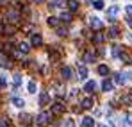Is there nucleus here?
<instances>
[{
    "label": "nucleus",
    "mask_w": 132,
    "mask_h": 127,
    "mask_svg": "<svg viewBox=\"0 0 132 127\" xmlns=\"http://www.w3.org/2000/svg\"><path fill=\"white\" fill-rule=\"evenodd\" d=\"M20 122H22L23 125H29V124L32 122V116L27 115V113H22V115H20Z\"/></svg>",
    "instance_id": "8"
},
{
    "label": "nucleus",
    "mask_w": 132,
    "mask_h": 127,
    "mask_svg": "<svg viewBox=\"0 0 132 127\" xmlns=\"http://www.w3.org/2000/svg\"><path fill=\"white\" fill-rule=\"evenodd\" d=\"M88 77V68L84 64H79V79H86Z\"/></svg>",
    "instance_id": "10"
},
{
    "label": "nucleus",
    "mask_w": 132,
    "mask_h": 127,
    "mask_svg": "<svg viewBox=\"0 0 132 127\" xmlns=\"http://www.w3.org/2000/svg\"><path fill=\"white\" fill-rule=\"evenodd\" d=\"M114 83L116 84H125V75L123 73H116L114 75Z\"/></svg>",
    "instance_id": "15"
},
{
    "label": "nucleus",
    "mask_w": 132,
    "mask_h": 127,
    "mask_svg": "<svg viewBox=\"0 0 132 127\" xmlns=\"http://www.w3.org/2000/svg\"><path fill=\"white\" fill-rule=\"evenodd\" d=\"M18 18H20V14H18V13H13V11H11V13H7V20L11 21V23H14Z\"/></svg>",
    "instance_id": "16"
},
{
    "label": "nucleus",
    "mask_w": 132,
    "mask_h": 127,
    "mask_svg": "<svg viewBox=\"0 0 132 127\" xmlns=\"http://www.w3.org/2000/svg\"><path fill=\"white\" fill-rule=\"evenodd\" d=\"M61 75H63V79H64V81H70V79L73 77V70H71L70 66H64V68L61 70Z\"/></svg>",
    "instance_id": "3"
},
{
    "label": "nucleus",
    "mask_w": 132,
    "mask_h": 127,
    "mask_svg": "<svg viewBox=\"0 0 132 127\" xmlns=\"http://www.w3.org/2000/svg\"><path fill=\"white\" fill-rule=\"evenodd\" d=\"M13 104H14V107H20V109H22V107L25 106L23 99H18V97H16V99H13Z\"/></svg>",
    "instance_id": "25"
},
{
    "label": "nucleus",
    "mask_w": 132,
    "mask_h": 127,
    "mask_svg": "<svg viewBox=\"0 0 132 127\" xmlns=\"http://www.w3.org/2000/svg\"><path fill=\"white\" fill-rule=\"evenodd\" d=\"M84 61H86V63H93V61H95V54H93V52H86V54H84Z\"/></svg>",
    "instance_id": "24"
},
{
    "label": "nucleus",
    "mask_w": 132,
    "mask_h": 127,
    "mask_svg": "<svg viewBox=\"0 0 132 127\" xmlns=\"http://www.w3.org/2000/svg\"><path fill=\"white\" fill-rule=\"evenodd\" d=\"M4 32L5 34H13L14 32V25H4Z\"/></svg>",
    "instance_id": "31"
},
{
    "label": "nucleus",
    "mask_w": 132,
    "mask_h": 127,
    "mask_svg": "<svg viewBox=\"0 0 132 127\" xmlns=\"http://www.w3.org/2000/svg\"><path fill=\"white\" fill-rule=\"evenodd\" d=\"M18 48H20V50H22L23 54H27V52H29V50H30V45H29V43H20V45H18Z\"/></svg>",
    "instance_id": "23"
},
{
    "label": "nucleus",
    "mask_w": 132,
    "mask_h": 127,
    "mask_svg": "<svg viewBox=\"0 0 132 127\" xmlns=\"http://www.w3.org/2000/svg\"><path fill=\"white\" fill-rule=\"evenodd\" d=\"M127 124H129V125H132V113H129V115H127Z\"/></svg>",
    "instance_id": "35"
},
{
    "label": "nucleus",
    "mask_w": 132,
    "mask_h": 127,
    "mask_svg": "<svg viewBox=\"0 0 132 127\" xmlns=\"http://www.w3.org/2000/svg\"><path fill=\"white\" fill-rule=\"evenodd\" d=\"M59 20H61V18L50 16V18H48V25H50V27H59Z\"/></svg>",
    "instance_id": "17"
},
{
    "label": "nucleus",
    "mask_w": 132,
    "mask_h": 127,
    "mask_svg": "<svg viewBox=\"0 0 132 127\" xmlns=\"http://www.w3.org/2000/svg\"><path fill=\"white\" fill-rule=\"evenodd\" d=\"M48 102H50V97H48V93H43V95L39 97V104H41V106H46Z\"/></svg>",
    "instance_id": "19"
},
{
    "label": "nucleus",
    "mask_w": 132,
    "mask_h": 127,
    "mask_svg": "<svg viewBox=\"0 0 132 127\" xmlns=\"http://www.w3.org/2000/svg\"><path fill=\"white\" fill-rule=\"evenodd\" d=\"M127 14H132V4H130V5H127Z\"/></svg>",
    "instance_id": "37"
},
{
    "label": "nucleus",
    "mask_w": 132,
    "mask_h": 127,
    "mask_svg": "<svg viewBox=\"0 0 132 127\" xmlns=\"http://www.w3.org/2000/svg\"><path fill=\"white\" fill-rule=\"evenodd\" d=\"M55 32H57V36H63L64 38L66 34H68V29L66 27H55Z\"/></svg>",
    "instance_id": "21"
},
{
    "label": "nucleus",
    "mask_w": 132,
    "mask_h": 127,
    "mask_svg": "<svg viewBox=\"0 0 132 127\" xmlns=\"http://www.w3.org/2000/svg\"><path fill=\"white\" fill-rule=\"evenodd\" d=\"M120 59H121V61H125L127 64H132V57H130V56H127L123 50H121V54H120Z\"/></svg>",
    "instance_id": "18"
},
{
    "label": "nucleus",
    "mask_w": 132,
    "mask_h": 127,
    "mask_svg": "<svg viewBox=\"0 0 132 127\" xmlns=\"http://www.w3.org/2000/svg\"><path fill=\"white\" fill-rule=\"evenodd\" d=\"M34 2H36V4H43L45 0H34Z\"/></svg>",
    "instance_id": "38"
},
{
    "label": "nucleus",
    "mask_w": 132,
    "mask_h": 127,
    "mask_svg": "<svg viewBox=\"0 0 132 127\" xmlns=\"http://www.w3.org/2000/svg\"><path fill=\"white\" fill-rule=\"evenodd\" d=\"M98 73H100V75H107V73H109V68H107L105 64H100V66H98Z\"/></svg>",
    "instance_id": "27"
},
{
    "label": "nucleus",
    "mask_w": 132,
    "mask_h": 127,
    "mask_svg": "<svg viewBox=\"0 0 132 127\" xmlns=\"http://www.w3.org/2000/svg\"><path fill=\"white\" fill-rule=\"evenodd\" d=\"M125 75V81H130L132 79V72H127V73H123Z\"/></svg>",
    "instance_id": "34"
},
{
    "label": "nucleus",
    "mask_w": 132,
    "mask_h": 127,
    "mask_svg": "<svg viewBox=\"0 0 132 127\" xmlns=\"http://www.w3.org/2000/svg\"><path fill=\"white\" fill-rule=\"evenodd\" d=\"M20 84H22V77H20V75H14V77H13V86L18 88Z\"/></svg>",
    "instance_id": "29"
},
{
    "label": "nucleus",
    "mask_w": 132,
    "mask_h": 127,
    "mask_svg": "<svg viewBox=\"0 0 132 127\" xmlns=\"http://www.w3.org/2000/svg\"><path fill=\"white\" fill-rule=\"evenodd\" d=\"M121 104H125V106H130L132 104V95L130 93H127V95L121 97Z\"/></svg>",
    "instance_id": "14"
},
{
    "label": "nucleus",
    "mask_w": 132,
    "mask_h": 127,
    "mask_svg": "<svg viewBox=\"0 0 132 127\" xmlns=\"http://www.w3.org/2000/svg\"><path fill=\"white\" fill-rule=\"evenodd\" d=\"M93 104H95V102H93V99H91V97H86V99L80 102L82 109H91V107H93Z\"/></svg>",
    "instance_id": "6"
},
{
    "label": "nucleus",
    "mask_w": 132,
    "mask_h": 127,
    "mask_svg": "<svg viewBox=\"0 0 132 127\" xmlns=\"http://www.w3.org/2000/svg\"><path fill=\"white\" fill-rule=\"evenodd\" d=\"M0 127H9V124H7V120H0Z\"/></svg>",
    "instance_id": "36"
},
{
    "label": "nucleus",
    "mask_w": 132,
    "mask_h": 127,
    "mask_svg": "<svg viewBox=\"0 0 132 127\" xmlns=\"http://www.w3.org/2000/svg\"><path fill=\"white\" fill-rule=\"evenodd\" d=\"M30 45H32V47H41V45H43V38H41V34H32V38H30Z\"/></svg>",
    "instance_id": "2"
},
{
    "label": "nucleus",
    "mask_w": 132,
    "mask_h": 127,
    "mask_svg": "<svg viewBox=\"0 0 132 127\" xmlns=\"http://www.w3.org/2000/svg\"><path fill=\"white\" fill-rule=\"evenodd\" d=\"M63 111H64V104H63V102H55V104L52 106V113H54V115H61Z\"/></svg>",
    "instance_id": "5"
},
{
    "label": "nucleus",
    "mask_w": 132,
    "mask_h": 127,
    "mask_svg": "<svg viewBox=\"0 0 132 127\" xmlns=\"http://www.w3.org/2000/svg\"><path fill=\"white\" fill-rule=\"evenodd\" d=\"M104 5H105V4H104L102 0H96V2H93V7H95V9H98V11H100V9H104Z\"/></svg>",
    "instance_id": "30"
},
{
    "label": "nucleus",
    "mask_w": 132,
    "mask_h": 127,
    "mask_svg": "<svg viewBox=\"0 0 132 127\" xmlns=\"http://www.w3.org/2000/svg\"><path fill=\"white\" fill-rule=\"evenodd\" d=\"M4 86H5V77L0 75V88H4Z\"/></svg>",
    "instance_id": "33"
},
{
    "label": "nucleus",
    "mask_w": 132,
    "mask_h": 127,
    "mask_svg": "<svg viewBox=\"0 0 132 127\" xmlns=\"http://www.w3.org/2000/svg\"><path fill=\"white\" fill-rule=\"evenodd\" d=\"M91 27L95 31H102L104 29V21L100 20V18H91Z\"/></svg>",
    "instance_id": "4"
},
{
    "label": "nucleus",
    "mask_w": 132,
    "mask_h": 127,
    "mask_svg": "<svg viewBox=\"0 0 132 127\" xmlns=\"http://www.w3.org/2000/svg\"><path fill=\"white\" fill-rule=\"evenodd\" d=\"M104 40H105V36H104V34H100V32L93 36V43H96V45H98V43H102Z\"/></svg>",
    "instance_id": "22"
},
{
    "label": "nucleus",
    "mask_w": 132,
    "mask_h": 127,
    "mask_svg": "<svg viewBox=\"0 0 132 127\" xmlns=\"http://www.w3.org/2000/svg\"><path fill=\"white\" fill-rule=\"evenodd\" d=\"M118 13H120V9H118V5H112L109 11H107V14H109V18H116L118 16Z\"/></svg>",
    "instance_id": "13"
},
{
    "label": "nucleus",
    "mask_w": 132,
    "mask_h": 127,
    "mask_svg": "<svg viewBox=\"0 0 132 127\" xmlns=\"http://www.w3.org/2000/svg\"><path fill=\"white\" fill-rule=\"evenodd\" d=\"M0 32H4V25L2 23H0Z\"/></svg>",
    "instance_id": "39"
},
{
    "label": "nucleus",
    "mask_w": 132,
    "mask_h": 127,
    "mask_svg": "<svg viewBox=\"0 0 132 127\" xmlns=\"http://www.w3.org/2000/svg\"><path fill=\"white\" fill-rule=\"evenodd\" d=\"M48 122H50V113H39L36 116V125L38 127H45Z\"/></svg>",
    "instance_id": "1"
},
{
    "label": "nucleus",
    "mask_w": 132,
    "mask_h": 127,
    "mask_svg": "<svg viewBox=\"0 0 132 127\" xmlns=\"http://www.w3.org/2000/svg\"><path fill=\"white\" fill-rule=\"evenodd\" d=\"M82 127H95V120H93L91 116L82 118Z\"/></svg>",
    "instance_id": "11"
},
{
    "label": "nucleus",
    "mask_w": 132,
    "mask_h": 127,
    "mask_svg": "<svg viewBox=\"0 0 132 127\" xmlns=\"http://www.w3.org/2000/svg\"><path fill=\"white\" fill-rule=\"evenodd\" d=\"M36 88H38L36 83H34V81H30V83L27 84V91H29V93H36Z\"/></svg>",
    "instance_id": "26"
},
{
    "label": "nucleus",
    "mask_w": 132,
    "mask_h": 127,
    "mask_svg": "<svg viewBox=\"0 0 132 127\" xmlns=\"http://www.w3.org/2000/svg\"><path fill=\"white\" fill-rule=\"evenodd\" d=\"M0 4H4V0H0Z\"/></svg>",
    "instance_id": "40"
},
{
    "label": "nucleus",
    "mask_w": 132,
    "mask_h": 127,
    "mask_svg": "<svg viewBox=\"0 0 132 127\" xmlns=\"http://www.w3.org/2000/svg\"><path fill=\"white\" fill-rule=\"evenodd\" d=\"M118 34H120V29L118 27H111V31H109V38H118Z\"/></svg>",
    "instance_id": "20"
},
{
    "label": "nucleus",
    "mask_w": 132,
    "mask_h": 127,
    "mask_svg": "<svg viewBox=\"0 0 132 127\" xmlns=\"http://www.w3.org/2000/svg\"><path fill=\"white\" fill-rule=\"evenodd\" d=\"M66 4H68V9H70L71 13H75V11L79 9V2H77V0H66Z\"/></svg>",
    "instance_id": "9"
},
{
    "label": "nucleus",
    "mask_w": 132,
    "mask_h": 127,
    "mask_svg": "<svg viewBox=\"0 0 132 127\" xmlns=\"http://www.w3.org/2000/svg\"><path fill=\"white\" fill-rule=\"evenodd\" d=\"M112 88H114V86H112V83H111L109 79H105V81L102 83V89H104V91H112Z\"/></svg>",
    "instance_id": "12"
},
{
    "label": "nucleus",
    "mask_w": 132,
    "mask_h": 127,
    "mask_svg": "<svg viewBox=\"0 0 132 127\" xmlns=\"http://www.w3.org/2000/svg\"><path fill=\"white\" fill-rule=\"evenodd\" d=\"M95 88H96V83H95V81H88V83L84 84V91H86V93H93Z\"/></svg>",
    "instance_id": "7"
},
{
    "label": "nucleus",
    "mask_w": 132,
    "mask_h": 127,
    "mask_svg": "<svg viewBox=\"0 0 132 127\" xmlns=\"http://www.w3.org/2000/svg\"><path fill=\"white\" fill-rule=\"evenodd\" d=\"M111 54H112L114 57H120V54H121V47H112Z\"/></svg>",
    "instance_id": "28"
},
{
    "label": "nucleus",
    "mask_w": 132,
    "mask_h": 127,
    "mask_svg": "<svg viewBox=\"0 0 132 127\" xmlns=\"http://www.w3.org/2000/svg\"><path fill=\"white\" fill-rule=\"evenodd\" d=\"M61 20L66 21V23H70V21H71V14H70V13H63V14H61Z\"/></svg>",
    "instance_id": "32"
}]
</instances>
